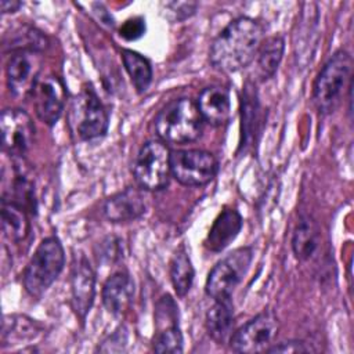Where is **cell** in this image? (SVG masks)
I'll return each instance as SVG.
<instances>
[{"label": "cell", "instance_id": "7c38bea8", "mask_svg": "<svg viewBox=\"0 0 354 354\" xmlns=\"http://www.w3.org/2000/svg\"><path fill=\"white\" fill-rule=\"evenodd\" d=\"M30 94L33 95L37 118L43 123L54 126L65 106V87L61 79L53 75L41 77L37 80Z\"/></svg>", "mask_w": 354, "mask_h": 354}, {"label": "cell", "instance_id": "d6a6232c", "mask_svg": "<svg viewBox=\"0 0 354 354\" xmlns=\"http://www.w3.org/2000/svg\"><path fill=\"white\" fill-rule=\"evenodd\" d=\"M22 6L21 1H14V0H3L0 1V8L3 14H8V12H15L19 7Z\"/></svg>", "mask_w": 354, "mask_h": 354}, {"label": "cell", "instance_id": "7402d4cb", "mask_svg": "<svg viewBox=\"0 0 354 354\" xmlns=\"http://www.w3.org/2000/svg\"><path fill=\"white\" fill-rule=\"evenodd\" d=\"M285 50V39L281 35H275L263 40L257 51V76L261 82H266L278 71Z\"/></svg>", "mask_w": 354, "mask_h": 354}, {"label": "cell", "instance_id": "4316f807", "mask_svg": "<svg viewBox=\"0 0 354 354\" xmlns=\"http://www.w3.org/2000/svg\"><path fill=\"white\" fill-rule=\"evenodd\" d=\"M3 201L15 203L19 207H22L25 212H30V213L36 212L33 184L24 174L15 173L11 181V189L8 192V198H3Z\"/></svg>", "mask_w": 354, "mask_h": 354}, {"label": "cell", "instance_id": "d4e9b609", "mask_svg": "<svg viewBox=\"0 0 354 354\" xmlns=\"http://www.w3.org/2000/svg\"><path fill=\"white\" fill-rule=\"evenodd\" d=\"M122 61L133 86L138 93L147 91L152 82V68L149 61L133 50H122Z\"/></svg>", "mask_w": 354, "mask_h": 354}, {"label": "cell", "instance_id": "30bf717a", "mask_svg": "<svg viewBox=\"0 0 354 354\" xmlns=\"http://www.w3.org/2000/svg\"><path fill=\"white\" fill-rule=\"evenodd\" d=\"M3 149L11 156H22L35 138V124L30 116L17 108H8L0 118Z\"/></svg>", "mask_w": 354, "mask_h": 354}, {"label": "cell", "instance_id": "5b68a950", "mask_svg": "<svg viewBox=\"0 0 354 354\" xmlns=\"http://www.w3.org/2000/svg\"><path fill=\"white\" fill-rule=\"evenodd\" d=\"M71 124L83 141L97 140L108 131L109 116L91 84H86L71 106Z\"/></svg>", "mask_w": 354, "mask_h": 354}, {"label": "cell", "instance_id": "52a82bcc", "mask_svg": "<svg viewBox=\"0 0 354 354\" xmlns=\"http://www.w3.org/2000/svg\"><path fill=\"white\" fill-rule=\"evenodd\" d=\"M170 151L160 141L145 142L134 162V177L138 185L147 191H159L169 184L171 174Z\"/></svg>", "mask_w": 354, "mask_h": 354}, {"label": "cell", "instance_id": "e0dca14e", "mask_svg": "<svg viewBox=\"0 0 354 354\" xmlns=\"http://www.w3.org/2000/svg\"><path fill=\"white\" fill-rule=\"evenodd\" d=\"M134 296V282L127 271L113 272L104 283L102 304L112 315L122 314Z\"/></svg>", "mask_w": 354, "mask_h": 354}, {"label": "cell", "instance_id": "7a4b0ae2", "mask_svg": "<svg viewBox=\"0 0 354 354\" xmlns=\"http://www.w3.org/2000/svg\"><path fill=\"white\" fill-rule=\"evenodd\" d=\"M159 138L169 144H188L198 140L203 130V118L191 98H176L167 102L155 118Z\"/></svg>", "mask_w": 354, "mask_h": 354}, {"label": "cell", "instance_id": "277c9868", "mask_svg": "<svg viewBox=\"0 0 354 354\" xmlns=\"http://www.w3.org/2000/svg\"><path fill=\"white\" fill-rule=\"evenodd\" d=\"M65 264L62 243L57 236L44 238L24 271V288L32 297H40L58 278Z\"/></svg>", "mask_w": 354, "mask_h": 354}, {"label": "cell", "instance_id": "1f68e13d", "mask_svg": "<svg viewBox=\"0 0 354 354\" xmlns=\"http://www.w3.org/2000/svg\"><path fill=\"white\" fill-rule=\"evenodd\" d=\"M196 3H191V1H185V3H167L166 7L171 8L176 14H177V19H185L189 15H192L196 10Z\"/></svg>", "mask_w": 354, "mask_h": 354}, {"label": "cell", "instance_id": "f1b7e54d", "mask_svg": "<svg viewBox=\"0 0 354 354\" xmlns=\"http://www.w3.org/2000/svg\"><path fill=\"white\" fill-rule=\"evenodd\" d=\"M145 33V19L141 17H134L127 19L119 29V36L127 41L140 39Z\"/></svg>", "mask_w": 354, "mask_h": 354}, {"label": "cell", "instance_id": "603a6c76", "mask_svg": "<svg viewBox=\"0 0 354 354\" xmlns=\"http://www.w3.org/2000/svg\"><path fill=\"white\" fill-rule=\"evenodd\" d=\"M195 270L184 246H180L170 261V279L177 296H185L194 282Z\"/></svg>", "mask_w": 354, "mask_h": 354}, {"label": "cell", "instance_id": "4fadbf2b", "mask_svg": "<svg viewBox=\"0 0 354 354\" xmlns=\"http://www.w3.org/2000/svg\"><path fill=\"white\" fill-rule=\"evenodd\" d=\"M41 59L36 51L12 53L7 62V84L12 95L25 97L37 83Z\"/></svg>", "mask_w": 354, "mask_h": 354}, {"label": "cell", "instance_id": "ffe728a7", "mask_svg": "<svg viewBox=\"0 0 354 354\" xmlns=\"http://www.w3.org/2000/svg\"><path fill=\"white\" fill-rule=\"evenodd\" d=\"M261 126V108L257 98V93L252 83H246L243 87V97H242V140L241 148L248 149L252 147L256 140L257 134H260Z\"/></svg>", "mask_w": 354, "mask_h": 354}, {"label": "cell", "instance_id": "3957f363", "mask_svg": "<svg viewBox=\"0 0 354 354\" xmlns=\"http://www.w3.org/2000/svg\"><path fill=\"white\" fill-rule=\"evenodd\" d=\"M353 59L344 51H336L319 71L314 88L313 102L322 115L332 113L342 102L346 90H351Z\"/></svg>", "mask_w": 354, "mask_h": 354}, {"label": "cell", "instance_id": "9a60e30c", "mask_svg": "<svg viewBox=\"0 0 354 354\" xmlns=\"http://www.w3.org/2000/svg\"><path fill=\"white\" fill-rule=\"evenodd\" d=\"M145 196L142 191L129 187L109 196L102 207L104 216L112 223H130L145 213Z\"/></svg>", "mask_w": 354, "mask_h": 354}, {"label": "cell", "instance_id": "ac0fdd59", "mask_svg": "<svg viewBox=\"0 0 354 354\" xmlns=\"http://www.w3.org/2000/svg\"><path fill=\"white\" fill-rule=\"evenodd\" d=\"M198 109L203 122L213 126H221L230 120L231 116V97L230 91L221 86L206 87L198 97Z\"/></svg>", "mask_w": 354, "mask_h": 354}, {"label": "cell", "instance_id": "d6986e66", "mask_svg": "<svg viewBox=\"0 0 354 354\" xmlns=\"http://www.w3.org/2000/svg\"><path fill=\"white\" fill-rule=\"evenodd\" d=\"M321 246V230L310 214H301L292 235V249L297 260L308 261L315 257Z\"/></svg>", "mask_w": 354, "mask_h": 354}, {"label": "cell", "instance_id": "9c48e42d", "mask_svg": "<svg viewBox=\"0 0 354 354\" xmlns=\"http://www.w3.org/2000/svg\"><path fill=\"white\" fill-rule=\"evenodd\" d=\"M278 333V318L271 310H264L232 333L230 346L236 353L267 351Z\"/></svg>", "mask_w": 354, "mask_h": 354}, {"label": "cell", "instance_id": "8fae6325", "mask_svg": "<svg viewBox=\"0 0 354 354\" xmlns=\"http://www.w3.org/2000/svg\"><path fill=\"white\" fill-rule=\"evenodd\" d=\"M174 300L163 296L155 310L156 332L152 340L153 351L156 353H181L183 333L178 328V311Z\"/></svg>", "mask_w": 354, "mask_h": 354}, {"label": "cell", "instance_id": "8992f818", "mask_svg": "<svg viewBox=\"0 0 354 354\" xmlns=\"http://www.w3.org/2000/svg\"><path fill=\"white\" fill-rule=\"evenodd\" d=\"M253 260V249L243 246L232 250L210 270L205 290L213 300L230 299L235 288L246 275Z\"/></svg>", "mask_w": 354, "mask_h": 354}, {"label": "cell", "instance_id": "484cf974", "mask_svg": "<svg viewBox=\"0 0 354 354\" xmlns=\"http://www.w3.org/2000/svg\"><path fill=\"white\" fill-rule=\"evenodd\" d=\"M46 46H47V40L43 36V33L30 26L18 28L14 33H11L10 39L4 40V50L8 48L11 53H17V51L40 53Z\"/></svg>", "mask_w": 354, "mask_h": 354}, {"label": "cell", "instance_id": "4dcf8cb0", "mask_svg": "<svg viewBox=\"0 0 354 354\" xmlns=\"http://www.w3.org/2000/svg\"><path fill=\"white\" fill-rule=\"evenodd\" d=\"M310 348L306 347V344L300 340H288V342H281L278 344H272L267 351L268 353H306Z\"/></svg>", "mask_w": 354, "mask_h": 354}, {"label": "cell", "instance_id": "44dd1931", "mask_svg": "<svg viewBox=\"0 0 354 354\" xmlns=\"http://www.w3.org/2000/svg\"><path fill=\"white\" fill-rule=\"evenodd\" d=\"M206 330L209 336L218 344L224 343L232 330L234 306L230 299L214 300L213 306L206 313Z\"/></svg>", "mask_w": 354, "mask_h": 354}, {"label": "cell", "instance_id": "f546056e", "mask_svg": "<svg viewBox=\"0 0 354 354\" xmlns=\"http://www.w3.org/2000/svg\"><path fill=\"white\" fill-rule=\"evenodd\" d=\"M126 344H127V330L123 326H120L112 335H109L101 343V346H98V351H102V353L122 351L124 350Z\"/></svg>", "mask_w": 354, "mask_h": 354}, {"label": "cell", "instance_id": "5bb4252c", "mask_svg": "<svg viewBox=\"0 0 354 354\" xmlns=\"http://www.w3.org/2000/svg\"><path fill=\"white\" fill-rule=\"evenodd\" d=\"M71 292L73 310L84 319L95 296V274L84 254L75 257L71 274Z\"/></svg>", "mask_w": 354, "mask_h": 354}, {"label": "cell", "instance_id": "6da1fadb", "mask_svg": "<svg viewBox=\"0 0 354 354\" xmlns=\"http://www.w3.org/2000/svg\"><path fill=\"white\" fill-rule=\"evenodd\" d=\"M263 37L264 29L260 22L250 17L235 18L213 40L209 61L220 72H238L256 58Z\"/></svg>", "mask_w": 354, "mask_h": 354}, {"label": "cell", "instance_id": "ba28073f", "mask_svg": "<svg viewBox=\"0 0 354 354\" xmlns=\"http://www.w3.org/2000/svg\"><path fill=\"white\" fill-rule=\"evenodd\" d=\"M173 177L183 185L201 187L210 183L218 169L213 153L203 149H181L170 153Z\"/></svg>", "mask_w": 354, "mask_h": 354}, {"label": "cell", "instance_id": "cb8c5ba5", "mask_svg": "<svg viewBox=\"0 0 354 354\" xmlns=\"http://www.w3.org/2000/svg\"><path fill=\"white\" fill-rule=\"evenodd\" d=\"M1 227L10 241L19 242L25 239L29 232L26 212L15 203L1 201Z\"/></svg>", "mask_w": 354, "mask_h": 354}, {"label": "cell", "instance_id": "83f0119b", "mask_svg": "<svg viewBox=\"0 0 354 354\" xmlns=\"http://www.w3.org/2000/svg\"><path fill=\"white\" fill-rule=\"evenodd\" d=\"M39 332L36 322H33L32 319L26 318V317H4V322H3V344L11 339H32L36 336V333Z\"/></svg>", "mask_w": 354, "mask_h": 354}, {"label": "cell", "instance_id": "2e32d148", "mask_svg": "<svg viewBox=\"0 0 354 354\" xmlns=\"http://www.w3.org/2000/svg\"><path fill=\"white\" fill-rule=\"evenodd\" d=\"M242 224L243 220L239 212L232 207H225L213 221L205 239V248L214 253L224 250L238 236Z\"/></svg>", "mask_w": 354, "mask_h": 354}]
</instances>
